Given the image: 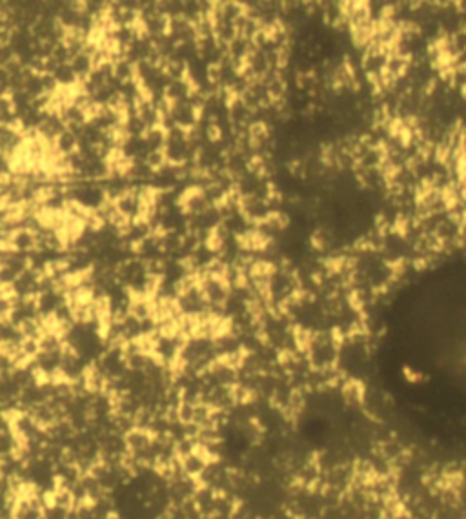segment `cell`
<instances>
[{
  "instance_id": "6da1fadb",
  "label": "cell",
  "mask_w": 466,
  "mask_h": 519,
  "mask_svg": "<svg viewBox=\"0 0 466 519\" xmlns=\"http://www.w3.org/2000/svg\"><path fill=\"white\" fill-rule=\"evenodd\" d=\"M10 246L11 252L22 255H33L35 252H39V235L31 228H26V226L17 228L11 235Z\"/></svg>"
},
{
  "instance_id": "3957f363",
  "label": "cell",
  "mask_w": 466,
  "mask_h": 519,
  "mask_svg": "<svg viewBox=\"0 0 466 519\" xmlns=\"http://www.w3.org/2000/svg\"><path fill=\"white\" fill-rule=\"evenodd\" d=\"M55 152L61 155V157H71L75 155L81 150V135L71 130H64V132L55 139Z\"/></svg>"
},
{
  "instance_id": "7a4b0ae2",
  "label": "cell",
  "mask_w": 466,
  "mask_h": 519,
  "mask_svg": "<svg viewBox=\"0 0 466 519\" xmlns=\"http://www.w3.org/2000/svg\"><path fill=\"white\" fill-rule=\"evenodd\" d=\"M208 463H210V459L204 456L203 450H199L197 448L195 452L188 454V456H183V458H181V470H183V474L190 476V478L199 479L201 476H203L204 470H206Z\"/></svg>"
},
{
  "instance_id": "277c9868",
  "label": "cell",
  "mask_w": 466,
  "mask_h": 519,
  "mask_svg": "<svg viewBox=\"0 0 466 519\" xmlns=\"http://www.w3.org/2000/svg\"><path fill=\"white\" fill-rule=\"evenodd\" d=\"M70 66H71V70L75 72L79 82H84L88 77L92 75L93 70H95V62H93V57L90 55V53H86V51H81V53L73 55V59H71V62H70Z\"/></svg>"
}]
</instances>
